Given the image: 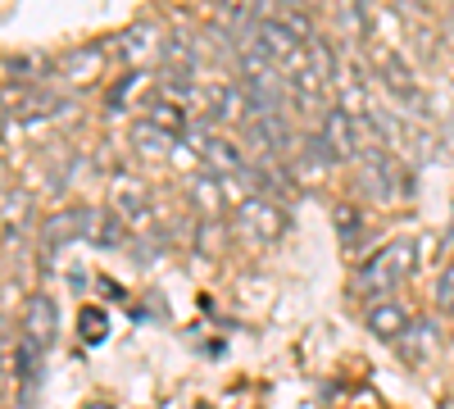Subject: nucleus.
<instances>
[{
  "label": "nucleus",
  "mask_w": 454,
  "mask_h": 409,
  "mask_svg": "<svg viewBox=\"0 0 454 409\" xmlns=\"http://www.w3.org/2000/svg\"><path fill=\"white\" fill-rule=\"evenodd\" d=\"M419 264H423L419 241H413V237H395V241H387V246L359 269L355 291H359V295H372V301H387V291H395L400 282H409L413 273H419Z\"/></svg>",
  "instance_id": "nucleus-1"
},
{
  "label": "nucleus",
  "mask_w": 454,
  "mask_h": 409,
  "mask_svg": "<svg viewBox=\"0 0 454 409\" xmlns=\"http://www.w3.org/2000/svg\"><path fill=\"white\" fill-rule=\"evenodd\" d=\"M237 228L250 241H278L286 232V209L278 196H263V192H246L237 201Z\"/></svg>",
  "instance_id": "nucleus-2"
},
{
  "label": "nucleus",
  "mask_w": 454,
  "mask_h": 409,
  "mask_svg": "<svg viewBox=\"0 0 454 409\" xmlns=\"http://www.w3.org/2000/svg\"><path fill=\"white\" fill-rule=\"evenodd\" d=\"M100 209H87V205H78V209H59L55 218H46V228H42V237H46V255H55V250H64V246H73V241H96V232H100Z\"/></svg>",
  "instance_id": "nucleus-3"
},
{
  "label": "nucleus",
  "mask_w": 454,
  "mask_h": 409,
  "mask_svg": "<svg viewBox=\"0 0 454 409\" xmlns=\"http://www.w3.org/2000/svg\"><path fill=\"white\" fill-rule=\"evenodd\" d=\"M19 337H27L32 346H42L46 355L55 350V337H59V310H55V295L36 291L23 301V314H19Z\"/></svg>",
  "instance_id": "nucleus-4"
},
{
  "label": "nucleus",
  "mask_w": 454,
  "mask_h": 409,
  "mask_svg": "<svg viewBox=\"0 0 454 409\" xmlns=\"http://www.w3.org/2000/svg\"><path fill=\"white\" fill-rule=\"evenodd\" d=\"M164 46H168V36L160 32V23H132L119 36V59L128 68H145V64L164 59Z\"/></svg>",
  "instance_id": "nucleus-5"
},
{
  "label": "nucleus",
  "mask_w": 454,
  "mask_h": 409,
  "mask_svg": "<svg viewBox=\"0 0 454 409\" xmlns=\"http://www.w3.org/2000/svg\"><path fill=\"white\" fill-rule=\"evenodd\" d=\"M109 205H114V214H119L128 228H141V223L150 218V192H145V182L119 173V177L109 182Z\"/></svg>",
  "instance_id": "nucleus-6"
},
{
  "label": "nucleus",
  "mask_w": 454,
  "mask_h": 409,
  "mask_svg": "<svg viewBox=\"0 0 454 409\" xmlns=\"http://www.w3.org/2000/svg\"><path fill=\"white\" fill-rule=\"evenodd\" d=\"M364 323H368L372 337H382V342H400L404 332L413 327V319H409V310L400 301H372L368 314H364Z\"/></svg>",
  "instance_id": "nucleus-7"
},
{
  "label": "nucleus",
  "mask_w": 454,
  "mask_h": 409,
  "mask_svg": "<svg viewBox=\"0 0 454 409\" xmlns=\"http://www.w3.org/2000/svg\"><path fill=\"white\" fill-rule=\"evenodd\" d=\"M359 123H355V114L346 105H336V109H327V119H323V137H327V146H332V155L336 160H350V155H359V132H355Z\"/></svg>",
  "instance_id": "nucleus-8"
},
{
  "label": "nucleus",
  "mask_w": 454,
  "mask_h": 409,
  "mask_svg": "<svg viewBox=\"0 0 454 409\" xmlns=\"http://www.w3.org/2000/svg\"><path fill=\"white\" fill-rule=\"evenodd\" d=\"M177 141H182V137H173V132L160 128L155 119H141V123L132 128V146H137V155H145V160H168V155H177Z\"/></svg>",
  "instance_id": "nucleus-9"
},
{
  "label": "nucleus",
  "mask_w": 454,
  "mask_h": 409,
  "mask_svg": "<svg viewBox=\"0 0 454 409\" xmlns=\"http://www.w3.org/2000/svg\"><path fill=\"white\" fill-rule=\"evenodd\" d=\"M14 374H19V387H23V400L36 396V387H42L46 378V350L32 346L27 337H19V350H14Z\"/></svg>",
  "instance_id": "nucleus-10"
},
{
  "label": "nucleus",
  "mask_w": 454,
  "mask_h": 409,
  "mask_svg": "<svg viewBox=\"0 0 454 409\" xmlns=\"http://www.w3.org/2000/svg\"><path fill=\"white\" fill-rule=\"evenodd\" d=\"M64 109H68V100L59 96H19V105H10V123L19 119V123H46V119H55V114H64Z\"/></svg>",
  "instance_id": "nucleus-11"
},
{
  "label": "nucleus",
  "mask_w": 454,
  "mask_h": 409,
  "mask_svg": "<svg viewBox=\"0 0 454 409\" xmlns=\"http://www.w3.org/2000/svg\"><path fill=\"white\" fill-rule=\"evenodd\" d=\"M377 68H382V78H387V91L395 96V100H404V105H419V87H413V78H409V68H404V59L400 55H382L377 59Z\"/></svg>",
  "instance_id": "nucleus-12"
},
{
  "label": "nucleus",
  "mask_w": 454,
  "mask_h": 409,
  "mask_svg": "<svg viewBox=\"0 0 454 409\" xmlns=\"http://www.w3.org/2000/svg\"><path fill=\"white\" fill-rule=\"evenodd\" d=\"M223 182H227V177H218V173H209V169L200 164V177L192 182L196 209H205V214H218V209H223Z\"/></svg>",
  "instance_id": "nucleus-13"
},
{
  "label": "nucleus",
  "mask_w": 454,
  "mask_h": 409,
  "mask_svg": "<svg viewBox=\"0 0 454 409\" xmlns=\"http://www.w3.org/2000/svg\"><path fill=\"white\" fill-rule=\"evenodd\" d=\"M336 232H340V246H346V250H359L364 246V218L355 214V205H340L336 209Z\"/></svg>",
  "instance_id": "nucleus-14"
},
{
  "label": "nucleus",
  "mask_w": 454,
  "mask_h": 409,
  "mask_svg": "<svg viewBox=\"0 0 454 409\" xmlns=\"http://www.w3.org/2000/svg\"><path fill=\"white\" fill-rule=\"evenodd\" d=\"M150 119H155L160 128H168L173 137H186V114H182L177 100H155L150 105Z\"/></svg>",
  "instance_id": "nucleus-15"
},
{
  "label": "nucleus",
  "mask_w": 454,
  "mask_h": 409,
  "mask_svg": "<svg viewBox=\"0 0 454 409\" xmlns=\"http://www.w3.org/2000/svg\"><path fill=\"white\" fill-rule=\"evenodd\" d=\"M78 327H82V342L100 346V342L109 337V314H105L100 305H87V310H82V319H78Z\"/></svg>",
  "instance_id": "nucleus-16"
},
{
  "label": "nucleus",
  "mask_w": 454,
  "mask_h": 409,
  "mask_svg": "<svg viewBox=\"0 0 454 409\" xmlns=\"http://www.w3.org/2000/svg\"><path fill=\"white\" fill-rule=\"evenodd\" d=\"M123 232H128V223H123L119 214H105V218H100V232H96V246H100V250H119V246H123Z\"/></svg>",
  "instance_id": "nucleus-17"
},
{
  "label": "nucleus",
  "mask_w": 454,
  "mask_h": 409,
  "mask_svg": "<svg viewBox=\"0 0 454 409\" xmlns=\"http://www.w3.org/2000/svg\"><path fill=\"white\" fill-rule=\"evenodd\" d=\"M436 305H441V314L454 319V259L445 264V273L436 278Z\"/></svg>",
  "instance_id": "nucleus-18"
},
{
  "label": "nucleus",
  "mask_w": 454,
  "mask_h": 409,
  "mask_svg": "<svg viewBox=\"0 0 454 409\" xmlns=\"http://www.w3.org/2000/svg\"><path fill=\"white\" fill-rule=\"evenodd\" d=\"M14 214H19V218L27 214V196H23V192H5V228L14 223Z\"/></svg>",
  "instance_id": "nucleus-19"
},
{
  "label": "nucleus",
  "mask_w": 454,
  "mask_h": 409,
  "mask_svg": "<svg viewBox=\"0 0 454 409\" xmlns=\"http://www.w3.org/2000/svg\"><path fill=\"white\" fill-rule=\"evenodd\" d=\"M395 5H400V10H404V14H419V10H423V5H427V0H395Z\"/></svg>",
  "instance_id": "nucleus-20"
},
{
  "label": "nucleus",
  "mask_w": 454,
  "mask_h": 409,
  "mask_svg": "<svg viewBox=\"0 0 454 409\" xmlns=\"http://www.w3.org/2000/svg\"><path fill=\"white\" fill-rule=\"evenodd\" d=\"M278 5H286V10H295V5H305V0H278Z\"/></svg>",
  "instance_id": "nucleus-21"
},
{
  "label": "nucleus",
  "mask_w": 454,
  "mask_h": 409,
  "mask_svg": "<svg viewBox=\"0 0 454 409\" xmlns=\"http://www.w3.org/2000/svg\"><path fill=\"white\" fill-rule=\"evenodd\" d=\"M87 409H114V405H87Z\"/></svg>",
  "instance_id": "nucleus-22"
}]
</instances>
